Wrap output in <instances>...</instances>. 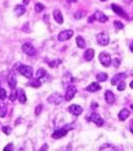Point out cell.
Returning a JSON list of instances; mask_svg holds the SVG:
<instances>
[{"label":"cell","instance_id":"cell-1","mask_svg":"<svg viewBox=\"0 0 133 151\" xmlns=\"http://www.w3.org/2000/svg\"><path fill=\"white\" fill-rule=\"evenodd\" d=\"M71 126H72L71 124H68V125L64 126V127L55 130L54 132L52 133V138H54V139H59V138L64 137V136L67 134V132L72 129V128H69V127H71Z\"/></svg>","mask_w":133,"mask_h":151},{"label":"cell","instance_id":"cell-2","mask_svg":"<svg viewBox=\"0 0 133 151\" xmlns=\"http://www.w3.org/2000/svg\"><path fill=\"white\" fill-rule=\"evenodd\" d=\"M19 72L26 78H31L33 75V68L28 65H21L19 67Z\"/></svg>","mask_w":133,"mask_h":151},{"label":"cell","instance_id":"cell-3","mask_svg":"<svg viewBox=\"0 0 133 151\" xmlns=\"http://www.w3.org/2000/svg\"><path fill=\"white\" fill-rule=\"evenodd\" d=\"M99 60H100L101 64L104 67H108L111 64V62H112L110 55L106 52H101L100 54H99Z\"/></svg>","mask_w":133,"mask_h":151},{"label":"cell","instance_id":"cell-4","mask_svg":"<svg viewBox=\"0 0 133 151\" xmlns=\"http://www.w3.org/2000/svg\"><path fill=\"white\" fill-rule=\"evenodd\" d=\"M97 42L98 44L102 45V46H106L108 45L109 43V36L106 32H100L99 34H97Z\"/></svg>","mask_w":133,"mask_h":151},{"label":"cell","instance_id":"cell-5","mask_svg":"<svg viewBox=\"0 0 133 151\" xmlns=\"http://www.w3.org/2000/svg\"><path fill=\"white\" fill-rule=\"evenodd\" d=\"M63 100V97H62L61 94L59 93H53L51 94L49 97H48L47 101L51 104H55V105H59L60 103Z\"/></svg>","mask_w":133,"mask_h":151},{"label":"cell","instance_id":"cell-6","mask_svg":"<svg viewBox=\"0 0 133 151\" xmlns=\"http://www.w3.org/2000/svg\"><path fill=\"white\" fill-rule=\"evenodd\" d=\"M76 92H77L76 87L73 86V85H69L68 88H67V90H66L65 96H64L65 100H66V101H70L71 99H73V97L76 94Z\"/></svg>","mask_w":133,"mask_h":151},{"label":"cell","instance_id":"cell-7","mask_svg":"<svg viewBox=\"0 0 133 151\" xmlns=\"http://www.w3.org/2000/svg\"><path fill=\"white\" fill-rule=\"evenodd\" d=\"M88 120L94 122V123L96 124V125L98 126V127H100V126H102L103 124H104V120H103V119L101 118L97 113H95V112H93V113L91 114L90 116H89Z\"/></svg>","mask_w":133,"mask_h":151},{"label":"cell","instance_id":"cell-8","mask_svg":"<svg viewBox=\"0 0 133 151\" xmlns=\"http://www.w3.org/2000/svg\"><path fill=\"white\" fill-rule=\"evenodd\" d=\"M127 77L125 73H117L111 78V85H118L120 82L124 81V79Z\"/></svg>","mask_w":133,"mask_h":151},{"label":"cell","instance_id":"cell-9","mask_svg":"<svg viewBox=\"0 0 133 151\" xmlns=\"http://www.w3.org/2000/svg\"><path fill=\"white\" fill-rule=\"evenodd\" d=\"M74 32L72 30H64L61 31L59 34H58V40L59 41H66L70 39V38L73 36Z\"/></svg>","mask_w":133,"mask_h":151},{"label":"cell","instance_id":"cell-10","mask_svg":"<svg viewBox=\"0 0 133 151\" xmlns=\"http://www.w3.org/2000/svg\"><path fill=\"white\" fill-rule=\"evenodd\" d=\"M22 50L24 53H26L29 56H34L36 54V50L33 47V45H31L30 43H24L22 45Z\"/></svg>","mask_w":133,"mask_h":151},{"label":"cell","instance_id":"cell-11","mask_svg":"<svg viewBox=\"0 0 133 151\" xmlns=\"http://www.w3.org/2000/svg\"><path fill=\"white\" fill-rule=\"evenodd\" d=\"M68 111L71 114H73V115L79 116L82 113V112H83V109H82L81 106L77 105V104H73V105H71V106L68 107Z\"/></svg>","mask_w":133,"mask_h":151},{"label":"cell","instance_id":"cell-12","mask_svg":"<svg viewBox=\"0 0 133 151\" xmlns=\"http://www.w3.org/2000/svg\"><path fill=\"white\" fill-rule=\"evenodd\" d=\"M93 17H94V19L98 20L99 22H101V23H105V22H107V20H108V17L106 16L104 13H102V12H100V11L95 12V13L93 14Z\"/></svg>","mask_w":133,"mask_h":151},{"label":"cell","instance_id":"cell-13","mask_svg":"<svg viewBox=\"0 0 133 151\" xmlns=\"http://www.w3.org/2000/svg\"><path fill=\"white\" fill-rule=\"evenodd\" d=\"M7 80H8V85H9V87H10L11 89H14V88H15L17 81H16V76H15V74H14L13 72H10V73H9L8 78H7Z\"/></svg>","mask_w":133,"mask_h":151},{"label":"cell","instance_id":"cell-14","mask_svg":"<svg viewBox=\"0 0 133 151\" xmlns=\"http://www.w3.org/2000/svg\"><path fill=\"white\" fill-rule=\"evenodd\" d=\"M105 100L108 104H113L115 101V95L112 91H106L105 92Z\"/></svg>","mask_w":133,"mask_h":151},{"label":"cell","instance_id":"cell-15","mask_svg":"<svg viewBox=\"0 0 133 151\" xmlns=\"http://www.w3.org/2000/svg\"><path fill=\"white\" fill-rule=\"evenodd\" d=\"M53 17H54V20L56 21L58 24L63 23V16H62V13L59 10L53 11Z\"/></svg>","mask_w":133,"mask_h":151},{"label":"cell","instance_id":"cell-16","mask_svg":"<svg viewBox=\"0 0 133 151\" xmlns=\"http://www.w3.org/2000/svg\"><path fill=\"white\" fill-rule=\"evenodd\" d=\"M101 89V86L99 85L97 82H92L90 85L86 87V90L89 92H96V91H99Z\"/></svg>","mask_w":133,"mask_h":151},{"label":"cell","instance_id":"cell-17","mask_svg":"<svg viewBox=\"0 0 133 151\" xmlns=\"http://www.w3.org/2000/svg\"><path fill=\"white\" fill-rule=\"evenodd\" d=\"M129 115H130L129 110H128L127 108H123L122 110L119 112V114H118V118H119V120L124 121L125 119L128 118V116Z\"/></svg>","mask_w":133,"mask_h":151},{"label":"cell","instance_id":"cell-18","mask_svg":"<svg viewBox=\"0 0 133 151\" xmlns=\"http://www.w3.org/2000/svg\"><path fill=\"white\" fill-rule=\"evenodd\" d=\"M94 53L95 52H94V49H92V48L87 49L85 52H84V58H85V60H87V61H91L94 57Z\"/></svg>","mask_w":133,"mask_h":151},{"label":"cell","instance_id":"cell-19","mask_svg":"<svg viewBox=\"0 0 133 151\" xmlns=\"http://www.w3.org/2000/svg\"><path fill=\"white\" fill-rule=\"evenodd\" d=\"M111 7H112V10L114 11L116 14H119V15H121L123 17H126V13H125L124 10H123V9L120 6L116 5V4H112Z\"/></svg>","mask_w":133,"mask_h":151},{"label":"cell","instance_id":"cell-20","mask_svg":"<svg viewBox=\"0 0 133 151\" xmlns=\"http://www.w3.org/2000/svg\"><path fill=\"white\" fill-rule=\"evenodd\" d=\"M26 9H25V6L24 5H16L15 6V9H14V12H15L16 16L20 17L21 15H23L25 13Z\"/></svg>","mask_w":133,"mask_h":151},{"label":"cell","instance_id":"cell-21","mask_svg":"<svg viewBox=\"0 0 133 151\" xmlns=\"http://www.w3.org/2000/svg\"><path fill=\"white\" fill-rule=\"evenodd\" d=\"M100 151H120L116 146L111 144H104L100 147Z\"/></svg>","mask_w":133,"mask_h":151},{"label":"cell","instance_id":"cell-22","mask_svg":"<svg viewBox=\"0 0 133 151\" xmlns=\"http://www.w3.org/2000/svg\"><path fill=\"white\" fill-rule=\"evenodd\" d=\"M76 44L79 48H85L86 42L84 40V38L82 36H77L76 37Z\"/></svg>","mask_w":133,"mask_h":151},{"label":"cell","instance_id":"cell-23","mask_svg":"<svg viewBox=\"0 0 133 151\" xmlns=\"http://www.w3.org/2000/svg\"><path fill=\"white\" fill-rule=\"evenodd\" d=\"M18 100H19L20 103H25L26 100H27L26 95H25V92H24L22 89L18 90Z\"/></svg>","mask_w":133,"mask_h":151},{"label":"cell","instance_id":"cell-24","mask_svg":"<svg viewBox=\"0 0 133 151\" xmlns=\"http://www.w3.org/2000/svg\"><path fill=\"white\" fill-rule=\"evenodd\" d=\"M107 78H108V75L104 72H100L96 75V79H97L99 82H104L107 80Z\"/></svg>","mask_w":133,"mask_h":151},{"label":"cell","instance_id":"cell-25","mask_svg":"<svg viewBox=\"0 0 133 151\" xmlns=\"http://www.w3.org/2000/svg\"><path fill=\"white\" fill-rule=\"evenodd\" d=\"M29 85H31L32 87H34V88H39L41 86V82L38 80V78H35V79H30V81H29Z\"/></svg>","mask_w":133,"mask_h":151},{"label":"cell","instance_id":"cell-26","mask_svg":"<svg viewBox=\"0 0 133 151\" xmlns=\"http://www.w3.org/2000/svg\"><path fill=\"white\" fill-rule=\"evenodd\" d=\"M45 75H46V71H45V69H43V68H39V69L36 71V78L38 79L43 78Z\"/></svg>","mask_w":133,"mask_h":151},{"label":"cell","instance_id":"cell-27","mask_svg":"<svg viewBox=\"0 0 133 151\" xmlns=\"http://www.w3.org/2000/svg\"><path fill=\"white\" fill-rule=\"evenodd\" d=\"M16 98H18V91L15 88L11 89V93H10V96H9V99H10L11 101H15Z\"/></svg>","mask_w":133,"mask_h":151},{"label":"cell","instance_id":"cell-28","mask_svg":"<svg viewBox=\"0 0 133 151\" xmlns=\"http://www.w3.org/2000/svg\"><path fill=\"white\" fill-rule=\"evenodd\" d=\"M61 63V60H59V59H56V60H52V61H50L49 62V66L51 67V68H54V67H57L58 65Z\"/></svg>","mask_w":133,"mask_h":151},{"label":"cell","instance_id":"cell-29","mask_svg":"<svg viewBox=\"0 0 133 151\" xmlns=\"http://www.w3.org/2000/svg\"><path fill=\"white\" fill-rule=\"evenodd\" d=\"M44 8H45V6L43 5L42 3H36V4H35V11H36V12H41V11H43V10H44Z\"/></svg>","mask_w":133,"mask_h":151},{"label":"cell","instance_id":"cell-30","mask_svg":"<svg viewBox=\"0 0 133 151\" xmlns=\"http://www.w3.org/2000/svg\"><path fill=\"white\" fill-rule=\"evenodd\" d=\"M6 111H7L6 106L0 107V117H4V116L6 115Z\"/></svg>","mask_w":133,"mask_h":151},{"label":"cell","instance_id":"cell-31","mask_svg":"<svg viewBox=\"0 0 133 151\" xmlns=\"http://www.w3.org/2000/svg\"><path fill=\"white\" fill-rule=\"evenodd\" d=\"M6 91H5V89H3V88H0V99L1 100H4V99L6 98Z\"/></svg>","mask_w":133,"mask_h":151},{"label":"cell","instance_id":"cell-32","mask_svg":"<svg viewBox=\"0 0 133 151\" xmlns=\"http://www.w3.org/2000/svg\"><path fill=\"white\" fill-rule=\"evenodd\" d=\"M2 131H3L6 135H9L11 133V128L9 127V126L5 125V126H3V127H2Z\"/></svg>","mask_w":133,"mask_h":151},{"label":"cell","instance_id":"cell-33","mask_svg":"<svg viewBox=\"0 0 133 151\" xmlns=\"http://www.w3.org/2000/svg\"><path fill=\"white\" fill-rule=\"evenodd\" d=\"M113 24H114L115 27L117 29H119V30H120V29L124 28V25H123L122 22H120V21H114V23H113Z\"/></svg>","mask_w":133,"mask_h":151},{"label":"cell","instance_id":"cell-34","mask_svg":"<svg viewBox=\"0 0 133 151\" xmlns=\"http://www.w3.org/2000/svg\"><path fill=\"white\" fill-rule=\"evenodd\" d=\"M125 87H126V85H125V82L124 81L120 82V83L117 85V89L119 90V91H123V90L125 89Z\"/></svg>","mask_w":133,"mask_h":151},{"label":"cell","instance_id":"cell-35","mask_svg":"<svg viewBox=\"0 0 133 151\" xmlns=\"http://www.w3.org/2000/svg\"><path fill=\"white\" fill-rule=\"evenodd\" d=\"M3 151H14V146L12 143H9V144H7L5 146V148H4Z\"/></svg>","mask_w":133,"mask_h":151},{"label":"cell","instance_id":"cell-36","mask_svg":"<svg viewBox=\"0 0 133 151\" xmlns=\"http://www.w3.org/2000/svg\"><path fill=\"white\" fill-rule=\"evenodd\" d=\"M112 63H113V65H114V67H119V65H120V60L118 59V58H115V59L112 60Z\"/></svg>","mask_w":133,"mask_h":151},{"label":"cell","instance_id":"cell-37","mask_svg":"<svg viewBox=\"0 0 133 151\" xmlns=\"http://www.w3.org/2000/svg\"><path fill=\"white\" fill-rule=\"evenodd\" d=\"M42 105H41V104H40V105H38L37 107H36V109H35V114H36V115H38V114H40L41 113V110H42Z\"/></svg>","mask_w":133,"mask_h":151},{"label":"cell","instance_id":"cell-38","mask_svg":"<svg viewBox=\"0 0 133 151\" xmlns=\"http://www.w3.org/2000/svg\"><path fill=\"white\" fill-rule=\"evenodd\" d=\"M47 150H48V144H46V143H44L39 149V151H47Z\"/></svg>","mask_w":133,"mask_h":151},{"label":"cell","instance_id":"cell-39","mask_svg":"<svg viewBox=\"0 0 133 151\" xmlns=\"http://www.w3.org/2000/svg\"><path fill=\"white\" fill-rule=\"evenodd\" d=\"M82 14H83V12L82 11H80V12H77V13L75 14V19H80V18H82Z\"/></svg>","mask_w":133,"mask_h":151},{"label":"cell","instance_id":"cell-40","mask_svg":"<svg viewBox=\"0 0 133 151\" xmlns=\"http://www.w3.org/2000/svg\"><path fill=\"white\" fill-rule=\"evenodd\" d=\"M77 1L78 0H67V2H69V3H76Z\"/></svg>","mask_w":133,"mask_h":151},{"label":"cell","instance_id":"cell-41","mask_svg":"<svg viewBox=\"0 0 133 151\" xmlns=\"http://www.w3.org/2000/svg\"><path fill=\"white\" fill-rule=\"evenodd\" d=\"M93 19H94V17H93V15L90 17V18H89V22H92L93 21Z\"/></svg>","mask_w":133,"mask_h":151},{"label":"cell","instance_id":"cell-42","mask_svg":"<svg viewBox=\"0 0 133 151\" xmlns=\"http://www.w3.org/2000/svg\"><path fill=\"white\" fill-rule=\"evenodd\" d=\"M23 2H24V4H26V5H27V4L29 3V0H23Z\"/></svg>","mask_w":133,"mask_h":151},{"label":"cell","instance_id":"cell-43","mask_svg":"<svg viewBox=\"0 0 133 151\" xmlns=\"http://www.w3.org/2000/svg\"><path fill=\"white\" fill-rule=\"evenodd\" d=\"M130 88H132L133 89V80L131 82H130Z\"/></svg>","mask_w":133,"mask_h":151},{"label":"cell","instance_id":"cell-44","mask_svg":"<svg viewBox=\"0 0 133 151\" xmlns=\"http://www.w3.org/2000/svg\"><path fill=\"white\" fill-rule=\"evenodd\" d=\"M130 50H131V51H132V52H133V43H132V44H131V45H130Z\"/></svg>","mask_w":133,"mask_h":151},{"label":"cell","instance_id":"cell-45","mask_svg":"<svg viewBox=\"0 0 133 151\" xmlns=\"http://www.w3.org/2000/svg\"><path fill=\"white\" fill-rule=\"evenodd\" d=\"M100 1H102V2H105V1H107V0H100Z\"/></svg>","mask_w":133,"mask_h":151},{"label":"cell","instance_id":"cell-46","mask_svg":"<svg viewBox=\"0 0 133 151\" xmlns=\"http://www.w3.org/2000/svg\"><path fill=\"white\" fill-rule=\"evenodd\" d=\"M131 109H133V104H132V105H131Z\"/></svg>","mask_w":133,"mask_h":151},{"label":"cell","instance_id":"cell-47","mask_svg":"<svg viewBox=\"0 0 133 151\" xmlns=\"http://www.w3.org/2000/svg\"><path fill=\"white\" fill-rule=\"evenodd\" d=\"M131 131H132V133H133V128H131Z\"/></svg>","mask_w":133,"mask_h":151},{"label":"cell","instance_id":"cell-48","mask_svg":"<svg viewBox=\"0 0 133 151\" xmlns=\"http://www.w3.org/2000/svg\"><path fill=\"white\" fill-rule=\"evenodd\" d=\"M0 107H1V105H0Z\"/></svg>","mask_w":133,"mask_h":151},{"label":"cell","instance_id":"cell-49","mask_svg":"<svg viewBox=\"0 0 133 151\" xmlns=\"http://www.w3.org/2000/svg\"><path fill=\"white\" fill-rule=\"evenodd\" d=\"M0 88H1V87H0Z\"/></svg>","mask_w":133,"mask_h":151}]
</instances>
